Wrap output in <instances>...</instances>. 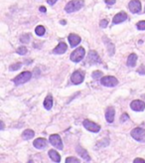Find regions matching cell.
Masks as SVG:
<instances>
[{"label": "cell", "instance_id": "cell-1", "mask_svg": "<svg viewBox=\"0 0 145 163\" xmlns=\"http://www.w3.org/2000/svg\"><path fill=\"white\" fill-rule=\"evenodd\" d=\"M84 0H72L68 2V4L65 7V11L67 13H73L76 11H79L80 9L84 7Z\"/></svg>", "mask_w": 145, "mask_h": 163}, {"label": "cell", "instance_id": "cell-2", "mask_svg": "<svg viewBox=\"0 0 145 163\" xmlns=\"http://www.w3.org/2000/svg\"><path fill=\"white\" fill-rule=\"evenodd\" d=\"M84 56H86V51H84V49L83 47H79L71 54L70 58L73 62H75V63H79V62H81L82 60L84 58Z\"/></svg>", "mask_w": 145, "mask_h": 163}, {"label": "cell", "instance_id": "cell-3", "mask_svg": "<svg viewBox=\"0 0 145 163\" xmlns=\"http://www.w3.org/2000/svg\"><path fill=\"white\" fill-rule=\"evenodd\" d=\"M130 134L136 141L145 142V130L141 127H135L134 129L131 130Z\"/></svg>", "mask_w": 145, "mask_h": 163}, {"label": "cell", "instance_id": "cell-4", "mask_svg": "<svg viewBox=\"0 0 145 163\" xmlns=\"http://www.w3.org/2000/svg\"><path fill=\"white\" fill-rule=\"evenodd\" d=\"M32 78V73L31 72H23L20 75H18L17 77L13 79V82L15 83V85H22V84H25L28 81H30V79Z\"/></svg>", "mask_w": 145, "mask_h": 163}, {"label": "cell", "instance_id": "cell-5", "mask_svg": "<svg viewBox=\"0 0 145 163\" xmlns=\"http://www.w3.org/2000/svg\"><path fill=\"white\" fill-rule=\"evenodd\" d=\"M100 84L105 87H115L118 84V80L115 77H113V76H105V77H102L100 79Z\"/></svg>", "mask_w": 145, "mask_h": 163}, {"label": "cell", "instance_id": "cell-6", "mask_svg": "<svg viewBox=\"0 0 145 163\" xmlns=\"http://www.w3.org/2000/svg\"><path fill=\"white\" fill-rule=\"evenodd\" d=\"M84 73L83 71H76L71 76V82L74 85H80L84 82Z\"/></svg>", "mask_w": 145, "mask_h": 163}, {"label": "cell", "instance_id": "cell-7", "mask_svg": "<svg viewBox=\"0 0 145 163\" xmlns=\"http://www.w3.org/2000/svg\"><path fill=\"white\" fill-rule=\"evenodd\" d=\"M83 125L84 126V128L87 129L89 131L91 132H95V133H97L100 130V126L97 124L95 122L92 121V120H89V119H84V122H83Z\"/></svg>", "mask_w": 145, "mask_h": 163}, {"label": "cell", "instance_id": "cell-8", "mask_svg": "<svg viewBox=\"0 0 145 163\" xmlns=\"http://www.w3.org/2000/svg\"><path fill=\"white\" fill-rule=\"evenodd\" d=\"M49 141H50V143L53 146H55L56 148L60 149V150H62L63 147H64V145H63V141H62V138L60 136L59 134H52L50 135V137H49Z\"/></svg>", "mask_w": 145, "mask_h": 163}, {"label": "cell", "instance_id": "cell-9", "mask_svg": "<svg viewBox=\"0 0 145 163\" xmlns=\"http://www.w3.org/2000/svg\"><path fill=\"white\" fill-rule=\"evenodd\" d=\"M128 8L132 13H139L142 9L141 2L139 0H131L128 4Z\"/></svg>", "mask_w": 145, "mask_h": 163}, {"label": "cell", "instance_id": "cell-10", "mask_svg": "<svg viewBox=\"0 0 145 163\" xmlns=\"http://www.w3.org/2000/svg\"><path fill=\"white\" fill-rule=\"evenodd\" d=\"M130 107H131V110H135V111H143L145 110V102L143 100H133L130 104Z\"/></svg>", "mask_w": 145, "mask_h": 163}, {"label": "cell", "instance_id": "cell-11", "mask_svg": "<svg viewBox=\"0 0 145 163\" xmlns=\"http://www.w3.org/2000/svg\"><path fill=\"white\" fill-rule=\"evenodd\" d=\"M87 62L89 64H100L102 60H100V56L97 55L95 51H89V54H87Z\"/></svg>", "mask_w": 145, "mask_h": 163}, {"label": "cell", "instance_id": "cell-12", "mask_svg": "<svg viewBox=\"0 0 145 163\" xmlns=\"http://www.w3.org/2000/svg\"><path fill=\"white\" fill-rule=\"evenodd\" d=\"M114 115H115V110L113 107H108L105 110V119L108 123H113L114 120Z\"/></svg>", "mask_w": 145, "mask_h": 163}, {"label": "cell", "instance_id": "cell-13", "mask_svg": "<svg viewBox=\"0 0 145 163\" xmlns=\"http://www.w3.org/2000/svg\"><path fill=\"white\" fill-rule=\"evenodd\" d=\"M127 19H128V16H127L126 13H125L124 11H121V12L117 13V14L114 16L113 19V22L114 24H119V23L124 22V21L127 20Z\"/></svg>", "mask_w": 145, "mask_h": 163}, {"label": "cell", "instance_id": "cell-14", "mask_svg": "<svg viewBox=\"0 0 145 163\" xmlns=\"http://www.w3.org/2000/svg\"><path fill=\"white\" fill-rule=\"evenodd\" d=\"M68 40H69L70 45L72 48L76 47L81 43V37L78 36L76 34H70L69 37H68Z\"/></svg>", "mask_w": 145, "mask_h": 163}, {"label": "cell", "instance_id": "cell-15", "mask_svg": "<svg viewBox=\"0 0 145 163\" xmlns=\"http://www.w3.org/2000/svg\"><path fill=\"white\" fill-rule=\"evenodd\" d=\"M33 145H34V147L37 148V149H44L46 146H47V140H46L45 138L39 137V138H37V139L34 140Z\"/></svg>", "mask_w": 145, "mask_h": 163}, {"label": "cell", "instance_id": "cell-16", "mask_svg": "<svg viewBox=\"0 0 145 163\" xmlns=\"http://www.w3.org/2000/svg\"><path fill=\"white\" fill-rule=\"evenodd\" d=\"M76 152H78V154H80L81 157L83 158L84 160H86V161H91L92 158L89 157V153H87V151L86 149H84L83 147H81V146H78V147L76 148Z\"/></svg>", "mask_w": 145, "mask_h": 163}, {"label": "cell", "instance_id": "cell-17", "mask_svg": "<svg viewBox=\"0 0 145 163\" xmlns=\"http://www.w3.org/2000/svg\"><path fill=\"white\" fill-rule=\"evenodd\" d=\"M102 40H103V42L105 43V46H106V48H107L109 56H113L114 55V45L111 43V41L106 37H103Z\"/></svg>", "mask_w": 145, "mask_h": 163}, {"label": "cell", "instance_id": "cell-18", "mask_svg": "<svg viewBox=\"0 0 145 163\" xmlns=\"http://www.w3.org/2000/svg\"><path fill=\"white\" fill-rule=\"evenodd\" d=\"M67 49H68L67 44L64 42H61V43H59V45L53 50V53L58 54V55H60V54H64L66 51H67Z\"/></svg>", "mask_w": 145, "mask_h": 163}, {"label": "cell", "instance_id": "cell-19", "mask_svg": "<svg viewBox=\"0 0 145 163\" xmlns=\"http://www.w3.org/2000/svg\"><path fill=\"white\" fill-rule=\"evenodd\" d=\"M136 62H137V56L135 54H130L127 58V61H126V65L128 67H135L136 65Z\"/></svg>", "mask_w": 145, "mask_h": 163}, {"label": "cell", "instance_id": "cell-20", "mask_svg": "<svg viewBox=\"0 0 145 163\" xmlns=\"http://www.w3.org/2000/svg\"><path fill=\"white\" fill-rule=\"evenodd\" d=\"M52 107H53V97H52L51 94H48L45 100H44V107L49 110H51Z\"/></svg>", "mask_w": 145, "mask_h": 163}, {"label": "cell", "instance_id": "cell-21", "mask_svg": "<svg viewBox=\"0 0 145 163\" xmlns=\"http://www.w3.org/2000/svg\"><path fill=\"white\" fill-rule=\"evenodd\" d=\"M49 156H50V158L55 162L61 161V156H60V154L56 150H54V149H51V150L49 151Z\"/></svg>", "mask_w": 145, "mask_h": 163}, {"label": "cell", "instance_id": "cell-22", "mask_svg": "<svg viewBox=\"0 0 145 163\" xmlns=\"http://www.w3.org/2000/svg\"><path fill=\"white\" fill-rule=\"evenodd\" d=\"M34 135H35L34 130L26 129V130H24V132L22 133V137H23L24 139H26V140H29V139H32V138L34 137Z\"/></svg>", "mask_w": 145, "mask_h": 163}, {"label": "cell", "instance_id": "cell-23", "mask_svg": "<svg viewBox=\"0 0 145 163\" xmlns=\"http://www.w3.org/2000/svg\"><path fill=\"white\" fill-rule=\"evenodd\" d=\"M46 32V29L44 26H37L36 29H35V33H36L38 36H43Z\"/></svg>", "mask_w": 145, "mask_h": 163}, {"label": "cell", "instance_id": "cell-24", "mask_svg": "<svg viewBox=\"0 0 145 163\" xmlns=\"http://www.w3.org/2000/svg\"><path fill=\"white\" fill-rule=\"evenodd\" d=\"M30 39H31V35L30 34H24L22 35L21 38H20V41L21 43H24V44H28L30 42Z\"/></svg>", "mask_w": 145, "mask_h": 163}, {"label": "cell", "instance_id": "cell-25", "mask_svg": "<svg viewBox=\"0 0 145 163\" xmlns=\"http://www.w3.org/2000/svg\"><path fill=\"white\" fill-rule=\"evenodd\" d=\"M92 77L94 80H100V79H102L103 77V74H102V72H100V71H95V72L92 74Z\"/></svg>", "mask_w": 145, "mask_h": 163}, {"label": "cell", "instance_id": "cell-26", "mask_svg": "<svg viewBox=\"0 0 145 163\" xmlns=\"http://www.w3.org/2000/svg\"><path fill=\"white\" fill-rule=\"evenodd\" d=\"M27 48L24 47V46H22V47H19L17 50H16V53L19 54V55H25V54H27Z\"/></svg>", "mask_w": 145, "mask_h": 163}, {"label": "cell", "instance_id": "cell-27", "mask_svg": "<svg viewBox=\"0 0 145 163\" xmlns=\"http://www.w3.org/2000/svg\"><path fill=\"white\" fill-rule=\"evenodd\" d=\"M22 64L21 63H16V64H13L11 65V66L9 67V70L10 71H16V70H19L21 68Z\"/></svg>", "mask_w": 145, "mask_h": 163}, {"label": "cell", "instance_id": "cell-28", "mask_svg": "<svg viewBox=\"0 0 145 163\" xmlns=\"http://www.w3.org/2000/svg\"><path fill=\"white\" fill-rule=\"evenodd\" d=\"M136 27H137L138 30H145V21H140V22H138Z\"/></svg>", "mask_w": 145, "mask_h": 163}, {"label": "cell", "instance_id": "cell-29", "mask_svg": "<svg viewBox=\"0 0 145 163\" xmlns=\"http://www.w3.org/2000/svg\"><path fill=\"white\" fill-rule=\"evenodd\" d=\"M66 162H67V163H69V162H76V163H78V162H80V159L76 158V157H68V158L66 159Z\"/></svg>", "mask_w": 145, "mask_h": 163}, {"label": "cell", "instance_id": "cell-30", "mask_svg": "<svg viewBox=\"0 0 145 163\" xmlns=\"http://www.w3.org/2000/svg\"><path fill=\"white\" fill-rule=\"evenodd\" d=\"M107 20H105V19H103V20H102L100 22V28H106V26H107Z\"/></svg>", "mask_w": 145, "mask_h": 163}, {"label": "cell", "instance_id": "cell-31", "mask_svg": "<svg viewBox=\"0 0 145 163\" xmlns=\"http://www.w3.org/2000/svg\"><path fill=\"white\" fill-rule=\"evenodd\" d=\"M127 119H129V116H128L127 113H123V115H121V118H120V121L124 122V121H126Z\"/></svg>", "mask_w": 145, "mask_h": 163}, {"label": "cell", "instance_id": "cell-32", "mask_svg": "<svg viewBox=\"0 0 145 163\" xmlns=\"http://www.w3.org/2000/svg\"><path fill=\"white\" fill-rule=\"evenodd\" d=\"M137 72L139 73V74H141V75H145V67H143V66H141L140 68L138 69V71Z\"/></svg>", "mask_w": 145, "mask_h": 163}, {"label": "cell", "instance_id": "cell-33", "mask_svg": "<svg viewBox=\"0 0 145 163\" xmlns=\"http://www.w3.org/2000/svg\"><path fill=\"white\" fill-rule=\"evenodd\" d=\"M116 0H105V2L107 5H113L114 3H115Z\"/></svg>", "mask_w": 145, "mask_h": 163}, {"label": "cell", "instance_id": "cell-34", "mask_svg": "<svg viewBox=\"0 0 145 163\" xmlns=\"http://www.w3.org/2000/svg\"><path fill=\"white\" fill-rule=\"evenodd\" d=\"M57 1H58V0H47L48 4H50V5H54Z\"/></svg>", "mask_w": 145, "mask_h": 163}, {"label": "cell", "instance_id": "cell-35", "mask_svg": "<svg viewBox=\"0 0 145 163\" xmlns=\"http://www.w3.org/2000/svg\"><path fill=\"white\" fill-rule=\"evenodd\" d=\"M134 162H145V160L143 158H135L134 159Z\"/></svg>", "mask_w": 145, "mask_h": 163}, {"label": "cell", "instance_id": "cell-36", "mask_svg": "<svg viewBox=\"0 0 145 163\" xmlns=\"http://www.w3.org/2000/svg\"><path fill=\"white\" fill-rule=\"evenodd\" d=\"M40 11L43 12V13H45V12H46V8L44 7V6H41V7H40Z\"/></svg>", "mask_w": 145, "mask_h": 163}, {"label": "cell", "instance_id": "cell-37", "mask_svg": "<svg viewBox=\"0 0 145 163\" xmlns=\"http://www.w3.org/2000/svg\"><path fill=\"white\" fill-rule=\"evenodd\" d=\"M3 128H4V123H3V121H1V129L3 130Z\"/></svg>", "mask_w": 145, "mask_h": 163}, {"label": "cell", "instance_id": "cell-38", "mask_svg": "<svg viewBox=\"0 0 145 163\" xmlns=\"http://www.w3.org/2000/svg\"><path fill=\"white\" fill-rule=\"evenodd\" d=\"M61 24H64V25H65V24H66V21H61Z\"/></svg>", "mask_w": 145, "mask_h": 163}, {"label": "cell", "instance_id": "cell-39", "mask_svg": "<svg viewBox=\"0 0 145 163\" xmlns=\"http://www.w3.org/2000/svg\"><path fill=\"white\" fill-rule=\"evenodd\" d=\"M144 12H145V9H144Z\"/></svg>", "mask_w": 145, "mask_h": 163}, {"label": "cell", "instance_id": "cell-40", "mask_svg": "<svg viewBox=\"0 0 145 163\" xmlns=\"http://www.w3.org/2000/svg\"><path fill=\"white\" fill-rule=\"evenodd\" d=\"M144 97H145V96H144Z\"/></svg>", "mask_w": 145, "mask_h": 163}]
</instances>
